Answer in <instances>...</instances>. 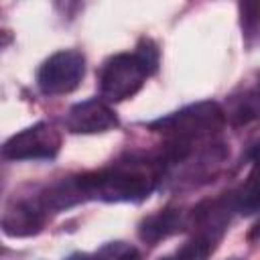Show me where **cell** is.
<instances>
[{
	"label": "cell",
	"instance_id": "obj_1",
	"mask_svg": "<svg viewBox=\"0 0 260 260\" xmlns=\"http://www.w3.org/2000/svg\"><path fill=\"white\" fill-rule=\"evenodd\" d=\"M87 197L104 201H142L156 183V162H122L81 175Z\"/></svg>",
	"mask_w": 260,
	"mask_h": 260
},
{
	"label": "cell",
	"instance_id": "obj_2",
	"mask_svg": "<svg viewBox=\"0 0 260 260\" xmlns=\"http://www.w3.org/2000/svg\"><path fill=\"white\" fill-rule=\"evenodd\" d=\"M225 124V112L215 102H199L187 106L175 114L158 118L150 124V130L167 134L171 140H187L209 136Z\"/></svg>",
	"mask_w": 260,
	"mask_h": 260
},
{
	"label": "cell",
	"instance_id": "obj_3",
	"mask_svg": "<svg viewBox=\"0 0 260 260\" xmlns=\"http://www.w3.org/2000/svg\"><path fill=\"white\" fill-rule=\"evenodd\" d=\"M146 71L134 53H120L108 59L100 71V93L106 102L132 98L144 83Z\"/></svg>",
	"mask_w": 260,
	"mask_h": 260
},
{
	"label": "cell",
	"instance_id": "obj_4",
	"mask_svg": "<svg viewBox=\"0 0 260 260\" xmlns=\"http://www.w3.org/2000/svg\"><path fill=\"white\" fill-rule=\"evenodd\" d=\"M85 73V59L79 51L65 49L53 53L37 71V85L47 95H63L73 91Z\"/></svg>",
	"mask_w": 260,
	"mask_h": 260
},
{
	"label": "cell",
	"instance_id": "obj_5",
	"mask_svg": "<svg viewBox=\"0 0 260 260\" xmlns=\"http://www.w3.org/2000/svg\"><path fill=\"white\" fill-rule=\"evenodd\" d=\"M61 134L47 122H39L22 132L10 136L4 146L2 154L10 160H32V158H53L59 152Z\"/></svg>",
	"mask_w": 260,
	"mask_h": 260
},
{
	"label": "cell",
	"instance_id": "obj_6",
	"mask_svg": "<svg viewBox=\"0 0 260 260\" xmlns=\"http://www.w3.org/2000/svg\"><path fill=\"white\" fill-rule=\"evenodd\" d=\"M65 126L75 134H95L116 128L118 118L106 102L93 98L71 106L65 118Z\"/></svg>",
	"mask_w": 260,
	"mask_h": 260
},
{
	"label": "cell",
	"instance_id": "obj_7",
	"mask_svg": "<svg viewBox=\"0 0 260 260\" xmlns=\"http://www.w3.org/2000/svg\"><path fill=\"white\" fill-rule=\"evenodd\" d=\"M47 209L41 201H16L6 207L2 215V230L12 238H26L41 232Z\"/></svg>",
	"mask_w": 260,
	"mask_h": 260
},
{
	"label": "cell",
	"instance_id": "obj_8",
	"mask_svg": "<svg viewBox=\"0 0 260 260\" xmlns=\"http://www.w3.org/2000/svg\"><path fill=\"white\" fill-rule=\"evenodd\" d=\"M232 209H234L232 195L215 199V201H203L201 205H197L193 209V221L199 228L197 236H203L205 240L213 244V240L219 238V234L225 230Z\"/></svg>",
	"mask_w": 260,
	"mask_h": 260
},
{
	"label": "cell",
	"instance_id": "obj_9",
	"mask_svg": "<svg viewBox=\"0 0 260 260\" xmlns=\"http://www.w3.org/2000/svg\"><path fill=\"white\" fill-rule=\"evenodd\" d=\"M85 199H89V197H87L81 177H71V179H63L61 183L43 191L39 201L47 211H61V209H67Z\"/></svg>",
	"mask_w": 260,
	"mask_h": 260
},
{
	"label": "cell",
	"instance_id": "obj_10",
	"mask_svg": "<svg viewBox=\"0 0 260 260\" xmlns=\"http://www.w3.org/2000/svg\"><path fill=\"white\" fill-rule=\"evenodd\" d=\"M181 213L177 209H162L154 215H148L142 223H140V230H138V236L142 242L154 246L156 242L173 236L175 232L181 230Z\"/></svg>",
	"mask_w": 260,
	"mask_h": 260
},
{
	"label": "cell",
	"instance_id": "obj_11",
	"mask_svg": "<svg viewBox=\"0 0 260 260\" xmlns=\"http://www.w3.org/2000/svg\"><path fill=\"white\" fill-rule=\"evenodd\" d=\"M223 112L225 120H230L234 126H244L260 120V81L254 89H248L242 95H234L230 108Z\"/></svg>",
	"mask_w": 260,
	"mask_h": 260
},
{
	"label": "cell",
	"instance_id": "obj_12",
	"mask_svg": "<svg viewBox=\"0 0 260 260\" xmlns=\"http://www.w3.org/2000/svg\"><path fill=\"white\" fill-rule=\"evenodd\" d=\"M234 209L242 215H252L260 209V162H254V169L246 183L232 193Z\"/></svg>",
	"mask_w": 260,
	"mask_h": 260
},
{
	"label": "cell",
	"instance_id": "obj_13",
	"mask_svg": "<svg viewBox=\"0 0 260 260\" xmlns=\"http://www.w3.org/2000/svg\"><path fill=\"white\" fill-rule=\"evenodd\" d=\"M93 260H140V254L126 242H110L98 250Z\"/></svg>",
	"mask_w": 260,
	"mask_h": 260
},
{
	"label": "cell",
	"instance_id": "obj_14",
	"mask_svg": "<svg viewBox=\"0 0 260 260\" xmlns=\"http://www.w3.org/2000/svg\"><path fill=\"white\" fill-rule=\"evenodd\" d=\"M209 250H211V242L205 240L203 236H195L181 246L175 260H207Z\"/></svg>",
	"mask_w": 260,
	"mask_h": 260
},
{
	"label": "cell",
	"instance_id": "obj_15",
	"mask_svg": "<svg viewBox=\"0 0 260 260\" xmlns=\"http://www.w3.org/2000/svg\"><path fill=\"white\" fill-rule=\"evenodd\" d=\"M240 24L246 37L258 32L260 28V2H240Z\"/></svg>",
	"mask_w": 260,
	"mask_h": 260
},
{
	"label": "cell",
	"instance_id": "obj_16",
	"mask_svg": "<svg viewBox=\"0 0 260 260\" xmlns=\"http://www.w3.org/2000/svg\"><path fill=\"white\" fill-rule=\"evenodd\" d=\"M134 55H136V59L140 61V65L144 67L146 75H150V73L156 71V67H158V49H156V45H154L150 39H142V41L138 43Z\"/></svg>",
	"mask_w": 260,
	"mask_h": 260
},
{
	"label": "cell",
	"instance_id": "obj_17",
	"mask_svg": "<svg viewBox=\"0 0 260 260\" xmlns=\"http://www.w3.org/2000/svg\"><path fill=\"white\" fill-rule=\"evenodd\" d=\"M248 240H250V242H254V240H260V219H258V221L252 225V230L248 232Z\"/></svg>",
	"mask_w": 260,
	"mask_h": 260
},
{
	"label": "cell",
	"instance_id": "obj_18",
	"mask_svg": "<svg viewBox=\"0 0 260 260\" xmlns=\"http://www.w3.org/2000/svg\"><path fill=\"white\" fill-rule=\"evenodd\" d=\"M65 260H93V256H89V254H83V252H75V254L67 256Z\"/></svg>",
	"mask_w": 260,
	"mask_h": 260
},
{
	"label": "cell",
	"instance_id": "obj_19",
	"mask_svg": "<svg viewBox=\"0 0 260 260\" xmlns=\"http://www.w3.org/2000/svg\"><path fill=\"white\" fill-rule=\"evenodd\" d=\"M250 156H252V160H254V162H260V142H256V144H254V148H252Z\"/></svg>",
	"mask_w": 260,
	"mask_h": 260
},
{
	"label": "cell",
	"instance_id": "obj_20",
	"mask_svg": "<svg viewBox=\"0 0 260 260\" xmlns=\"http://www.w3.org/2000/svg\"><path fill=\"white\" fill-rule=\"evenodd\" d=\"M158 260H175V256H165V258H158Z\"/></svg>",
	"mask_w": 260,
	"mask_h": 260
},
{
	"label": "cell",
	"instance_id": "obj_21",
	"mask_svg": "<svg viewBox=\"0 0 260 260\" xmlns=\"http://www.w3.org/2000/svg\"><path fill=\"white\" fill-rule=\"evenodd\" d=\"M232 260H240V258H232Z\"/></svg>",
	"mask_w": 260,
	"mask_h": 260
}]
</instances>
